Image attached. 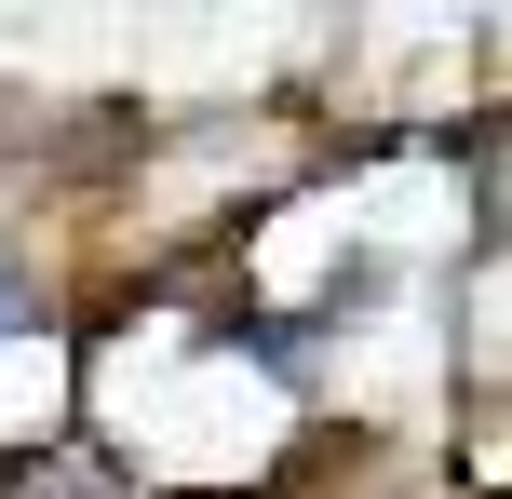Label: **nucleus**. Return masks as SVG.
Returning <instances> with one entry per match:
<instances>
[{
  "label": "nucleus",
  "instance_id": "nucleus-1",
  "mask_svg": "<svg viewBox=\"0 0 512 499\" xmlns=\"http://www.w3.org/2000/svg\"><path fill=\"white\" fill-rule=\"evenodd\" d=\"M0 324H14V284H0Z\"/></svg>",
  "mask_w": 512,
  "mask_h": 499
}]
</instances>
